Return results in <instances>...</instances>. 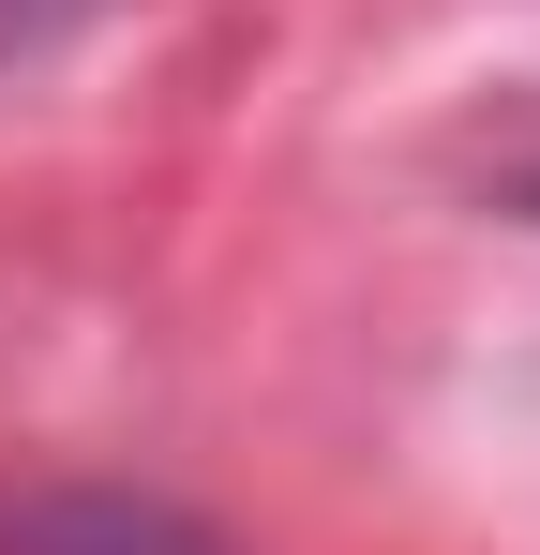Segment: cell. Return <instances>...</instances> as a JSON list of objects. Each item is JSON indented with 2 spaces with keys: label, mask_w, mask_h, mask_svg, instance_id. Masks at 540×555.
Segmentation results:
<instances>
[{
  "label": "cell",
  "mask_w": 540,
  "mask_h": 555,
  "mask_svg": "<svg viewBox=\"0 0 540 555\" xmlns=\"http://www.w3.org/2000/svg\"><path fill=\"white\" fill-rule=\"evenodd\" d=\"M0 15H46V0H0Z\"/></svg>",
  "instance_id": "7a4b0ae2"
},
{
  "label": "cell",
  "mask_w": 540,
  "mask_h": 555,
  "mask_svg": "<svg viewBox=\"0 0 540 555\" xmlns=\"http://www.w3.org/2000/svg\"><path fill=\"white\" fill-rule=\"evenodd\" d=\"M0 555H210V541H180L166 511H120V495H46V511H15L0 526Z\"/></svg>",
  "instance_id": "6da1fadb"
}]
</instances>
